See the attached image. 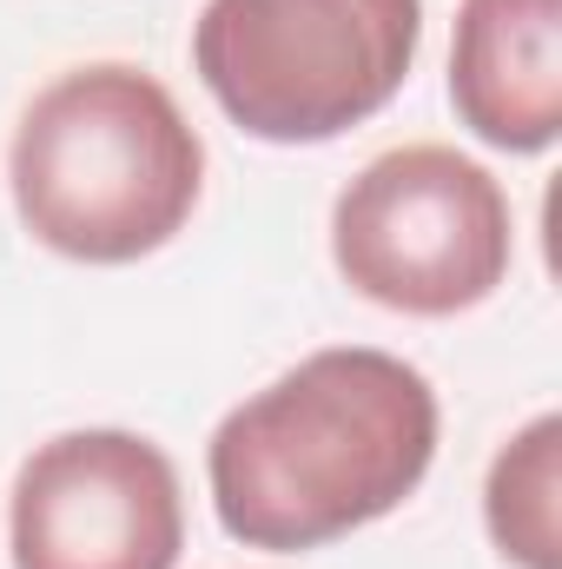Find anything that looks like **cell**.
Returning a JSON list of instances; mask_svg holds the SVG:
<instances>
[{
    "label": "cell",
    "instance_id": "cell-5",
    "mask_svg": "<svg viewBox=\"0 0 562 569\" xmlns=\"http://www.w3.org/2000/svg\"><path fill=\"white\" fill-rule=\"evenodd\" d=\"M13 569H172L185 497L172 457L133 430H67L40 443L7 497Z\"/></svg>",
    "mask_w": 562,
    "mask_h": 569
},
{
    "label": "cell",
    "instance_id": "cell-6",
    "mask_svg": "<svg viewBox=\"0 0 562 569\" xmlns=\"http://www.w3.org/2000/svg\"><path fill=\"white\" fill-rule=\"evenodd\" d=\"M450 107L496 152H550L562 133V0H463Z\"/></svg>",
    "mask_w": 562,
    "mask_h": 569
},
{
    "label": "cell",
    "instance_id": "cell-3",
    "mask_svg": "<svg viewBox=\"0 0 562 569\" xmlns=\"http://www.w3.org/2000/svg\"><path fill=\"white\" fill-rule=\"evenodd\" d=\"M423 0H205L192 67L239 133L324 146L398 100Z\"/></svg>",
    "mask_w": 562,
    "mask_h": 569
},
{
    "label": "cell",
    "instance_id": "cell-4",
    "mask_svg": "<svg viewBox=\"0 0 562 569\" xmlns=\"http://www.w3.org/2000/svg\"><path fill=\"white\" fill-rule=\"evenodd\" d=\"M331 259L344 284L404 318H456L510 279V192L456 146L378 152L331 206Z\"/></svg>",
    "mask_w": 562,
    "mask_h": 569
},
{
    "label": "cell",
    "instance_id": "cell-1",
    "mask_svg": "<svg viewBox=\"0 0 562 569\" xmlns=\"http://www.w3.org/2000/svg\"><path fill=\"white\" fill-rule=\"evenodd\" d=\"M436 457V391L378 345H331L225 411L205 443L212 510L245 550H324L391 517Z\"/></svg>",
    "mask_w": 562,
    "mask_h": 569
},
{
    "label": "cell",
    "instance_id": "cell-7",
    "mask_svg": "<svg viewBox=\"0 0 562 569\" xmlns=\"http://www.w3.org/2000/svg\"><path fill=\"white\" fill-rule=\"evenodd\" d=\"M556 490H562V418L523 425L490 463L483 483V523L490 543L516 569H562V523H556Z\"/></svg>",
    "mask_w": 562,
    "mask_h": 569
},
{
    "label": "cell",
    "instance_id": "cell-2",
    "mask_svg": "<svg viewBox=\"0 0 562 569\" xmlns=\"http://www.w3.org/2000/svg\"><path fill=\"white\" fill-rule=\"evenodd\" d=\"M20 226L80 266H133L185 232L205 146L179 100L127 60L73 67L33 93L7 152Z\"/></svg>",
    "mask_w": 562,
    "mask_h": 569
}]
</instances>
